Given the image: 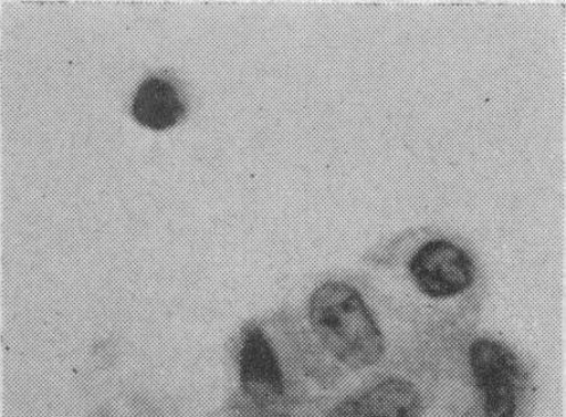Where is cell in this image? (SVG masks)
Masks as SVG:
<instances>
[{"label": "cell", "instance_id": "cell-1", "mask_svg": "<svg viewBox=\"0 0 566 417\" xmlns=\"http://www.w3.org/2000/svg\"><path fill=\"white\" fill-rule=\"evenodd\" d=\"M286 310L319 398L420 356L455 334L406 301L346 275L324 278Z\"/></svg>", "mask_w": 566, "mask_h": 417}, {"label": "cell", "instance_id": "cell-2", "mask_svg": "<svg viewBox=\"0 0 566 417\" xmlns=\"http://www.w3.org/2000/svg\"><path fill=\"white\" fill-rule=\"evenodd\" d=\"M371 261L405 282L410 292L407 304L442 329H480L485 274L478 253L461 237L438 230L409 232L375 251Z\"/></svg>", "mask_w": 566, "mask_h": 417}, {"label": "cell", "instance_id": "cell-3", "mask_svg": "<svg viewBox=\"0 0 566 417\" xmlns=\"http://www.w3.org/2000/svg\"><path fill=\"white\" fill-rule=\"evenodd\" d=\"M232 374L227 413H260L322 399L286 309L242 326L233 345Z\"/></svg>", "mask_w": 566, "mask_h": 417}, {"label": "cell", "instance_id": "cell-4", "mask_svg": "<svg viewBox=\"0 0 566 417\" xmlns=\"http://www.w3.org/2000/svg\"><path fill=\"white\" fill-rule=\"evenodd\" d=\"M451 337V335H449ZM318 400L317 417H459L446 343Z\"/></svg>", "mask_w": 566, "mask_h": 417}, {"label": "cell", "instance_id": "cell-5", "mask_svg": "<svg viewBox=\"0 0 566 417\" xmlns=\"http://www.w3.org/2000/svg\"><path fill=\"white\" fill-rule=\"evenodd\" d=\"M453 353L470 417H530L537 395L535 374L511 341L480 326L457 334Z\"/></svg>", "mask_w": 566, "mask_h": 417}, {"label": "cell", "instance_id": "cell-6", "mask_svg": "<svg viewBox=\"0 0 566 417\" xmlns=\"http://www.w3.org/2000/svg\"><path fill=\"white\" fill-rule=\"evenodd\" d=\"M130 112L139 125L153 131H166L184 117L186 105L174 83L151 76L138 86Z\"/></svg>", "mask_w": 566, "mask_h": 417}, {"label": "cell", "instance_id": "cell-7", "mask_svg": "<svg viewBox=\"0 0 566 417\" xmlns=\"http://www.w3.org/2000/svg\"><path fill=\"white\" fill-rule=\"evenodd\" d=\"M318 400L260 413H227V417H317Z\"/></svg>", "mask_w": 566, "mask_h": 417}]
</instances>
